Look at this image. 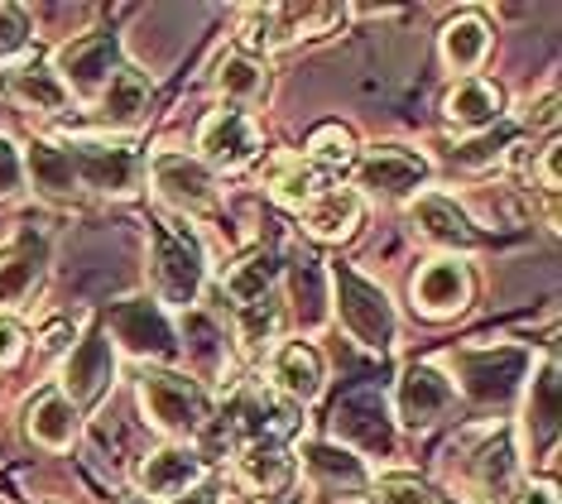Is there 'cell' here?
Wrapping results in <instances>:
<instances>
[{
  "mask_svg": "<svg viewBox=\"0 0 562 504\" xmlns=\"http://www.w3.org/2000/svg\"><path fill=\"white\" fill-rule=\"evenodd\" d=\"M149 275H155V293L169 307H193L202 283H207V250H202L198 231L188 216L159 212L149 222Z\"/></svg>",
  "mask_w": 562,
  "mask_h": 504,
  "instance_id": "cell-1",
  "label": "cell"
},
{
  "mask_svg": "<svg viewBox=\"0 0 562 504\" xmlns=\"http://www.w3.org/2000/svg\"><path fill=\"white\" fill-rule=\"evenodd\" d=\"M327 293H331V307H337L341 327H347L356 341L370 346V351H390L394 336H400V317H394V303L380 283L356 275L351 265H331Z\"/></svg>",
  "mask_w": 562,
  "mask_h": 504,
  "instance_id": "cell-2",
  "label": "cell"
},
{
  "mask_svg": "<svg viewBox=\"0 0 562 504\" xmlns=\"http://www.w3.org/2000/svg\"><path fill=\"white\" fill-rule=\"evenodd\" d=\"M139 404H145L149 423L169 437H193L207 428V418H212L207 384H198L193 374H178V370H145V380H139Z\"/></svg>",
  "mask_w": 562,
  "mask_h": 504,
  "instance_id": "cell-3",
  "label": "cell"
},
{
  "mask_svg": "<svg viewBox=\"0 0 562 504\" xmlns=\"http://www.w3.org/2000/svg\"><path fill=\"white\" fill-rule=\"evenodd\" d=\"M337 24H347V5H265L250 10L246 24H240L236 54L255 58V48H289L299 38H323Z\"/></svg>",
  "mask_w": 562,
  "mask_h": 504,
  "instance_id": "cell-4",
  "label": "cell"
},
{
  "mask_svg": "<svg viewBox=\"0 0 562 504\" xmlns=\"http://www.w3.org/2000/svg\"><path fill=\"white\" fill-rule=\"evenodd\" d=\"M68 149V164L78 173V188H92V192H106V198H131L145 178V159L135 154V145H116V139H72Z\"/></svg>",
  "mask_w": 562,
  "mask_h": 504,
  "instance_id": "cell-5",
  "label": "cell"
},
{
  "mask_svg": "<svg viewBox=\"0 0 562 504\" xmlns=\"http://www.w3.org/2000/svg\"><path fill=\"white\" fill-rule=\"evenodd\" d=\"M428 159L418 149H404V145H375L366 154H356V188H366L370 198L380 202H400V198H414L418 188L428 183Z\"/></svg>",
  "mask_w": 562,
  "mask_h": 504,
  "instance_id": "cell-6",
  "label": "cell"
},
{
  "mask_svg": "<svg viewBox=\"0 0 562 504\" xmlns=\"http://www.w3.org/2000/svg\"><path fill=\"white\" fill-rule=\"evenodd\" d=\"M101 332L116 336L125 351L139 356V360H164V356L178 351V336H173L169 313H164L159 303H149V299H121L106 313V327H101Z\"/></svg>",
  "mask_w": 562,
  "mask_h": 504,
  "instance_id": "cell-7",
  "label": "cell"
},
{
  "mask_svg": "<svg viewBox=\"0 0 562 504\" xmlns=\"http://www.w3.org/2000/svg\"><path fill=\"white\" fill-rule=\"evenodd\" d=\"M524 370H529V351L501 346V351H462L457 356V374H462V390L476 408H501L509 394L519 390Z\"/></svg>",
  "mask_w": 562,
  "mask_h": 504,
  "instance_id": "cell-8",
  "label": "cell"
},
{
  "mask_svg": "<svg viewBox=\"0 0 562 504\" xmlns=\"http://www.w3.org/2000/svg\"><path fill=\"white\" fill-rule=\"evenodd\" d=\"M149 178H155L159 198L173 206V216H193L216 206V178L198 154H155Z\"/></svg>",
  "mask_w": 562,
  "mask_h": 504,
  "instance_id": "cell-9",
  "label": "cell"
},
{
  "mask_svg": "<svg viewBox=\"0 0 562 504\" xmlns=\"http://www.w3.org/2000/svg\"><path fill=\"white\" fill-rule=\"evenodd\" d=\"M121 68V44L116 34H82L72 38V44L58 48V82L68 87V97H101V87L111 82V72Z\"/></svg>",
  "mask_w": 562,
  "mask_h": 504,
  "instance_id": "cell-10",
  "label": "cell"
},
{
  "mask_svg": "<svg viewBox=\"0 0 562 504\" xmlns=\"http://www.w3.org/2000/svg\"><path fill=\"white\" fill-rule=\"evenodd\" d=\"M260 154V131L240 107H216L198 131V159L207 168H246Z\"/></svg>",
  "mask_w": 562,
  "mask_h": 504,
  "instance_id": "cell-11",
  "label": "cell"
},
{
  "mask_svg": "<svg viewBox=\"0 0 562 504\" xmlns=\"http://www.w3.org/2000/svg\"><path fill=\"white\" fill-rule=\"evenodd\" d=\"M116 384V341L106 332H87L68 351V370H63V394L72 399V408L97 404L101 394Z\"/></svg>",
  "mask_w": 562,
  "mask_h": 504,
  "instance_id": "cell-12",
  "label": "cell"
},
{
  "mask_svg": "<svg viewBox=\"0 0 562 504\" xmlns=\"http://www.w3.org/2000/svg\"><path fill=\"white\" fill-rule=\"evenodd\" d=\"M457 404V384L447 380L438 366L418 360L400 374V390H394V408H400V423L408 428H432L438 418H447Z\"/></svg>",
  "mask_w": 562,
  "mask_h": 504,
  "instance_id": "cell-13",
  "label": "cell"
},
{
  "mask_svg": "<svg viewBox=\"0 0 562 504\" xmlns=\"http://www.w3.org/2000/svg\"><path fill=\"white\" fill-rule=\"evenodd\" d=\"M183 336V356L188 366H193V380H222L226 366H232V341H226V327L216 322L212 313H202V307H188L183 317H178V332Z\"/></svg>",
  "mask_w": 562,
  "mask_h": 504,
  "instance_id": "cell-14",
  "label": "cell"
},
{
  "mask_svg": "<svg viewBox=\"0 0 562 504\" xmlns=\"http://www.w3.org/2000/svg\"><path fill=\"white\" fill-rule=\"evenodd\" d=\"M135 481L145 490L139 500H178L193 485H202V457L193 447H159L139 461Z\"/></svg>",
  "mask_w": 562,
  "mask_h": 504,
  "instance_id": "cell-15",
  "label": "cell"
},
{
  "mask_svg": "<svg viewBox=\"0 0 562 504\" xmlns=\"http://www.w3.org/2000/svg\"><path fill=\"white\" fill-rule=\"evenodd\" d=\"M44 269H48V240L34 236V231H24L0 250V313L5 307L24 303L34 289L44 283Z\"/></svg>",
  "mask_w": 562,
  "mask_h": 504,
  "instance_id": "cell-16",
  "label": "cell"
},
{
  "mask_svg": "<svg viewBox=\"0 0 562 504\" xmlns=\"http://www.w3.org/2000/svg\"><path fill=\"white\" fill-rule=\"evenodd\" d=\"M408 216H414V231L428 245H442V250H476L481 245V231L471 226V216L442 192H418Z\"/></svg>",
  "mask_w": 562,
  "mask_h": 504,
  "instance_id": "cell-17",
  "label": "cell"
},
{
  "mask_svg": "<svg viewBox=\"0 0 562 504\" xmlns=\"http://www.w3.org/2000/svg\"><path fill=\"white\" fill-rule=\"evenodd\" d=\"M323 380H327L323 356H317L308 341L274 346V356H270V390L274 394H284L289 404H313V399L323 394Z\"/></svg>",
  "mask_w": 562,
  "mask_h": 504,
  "instance_id": "cell-18",
  "label": "cell"
},
{
  "mask_svg": "<svg viewBox=\"0 0 562 504\" xmlns=\"http://www.w3.org/2000/svg\"><path fill=\"white\" fill-rule=\"evenodd\" d=\"M414 307L424 317H457L471 303V275L457 260H432L414 275Z\"/></svg>",
  "mask_w": 562,
  "mask_h": 504,
  "instance_id": "cell-19",
  "label": "cell"
},
{
  "mask_svg": "<svg viewBox=\"0 0 562 504\" xmlns=\"http://www.w3.org/2000/svg\"><path fill=\"white\" fill-rule=\"evenodd\" d=\"M303 461H308V475L327 490V495H337V500L370 495V471H366V461L356 457L351 447H341V443H308V447H303Z\"/></svg>",
  "mask_w": 562,
  "mask_h": 504,
  "instance_id": "cell-20",
  "label": "cell"
},
{
  "mask_svg": "<svg viewBox=\"0 0 562 504\" xmlns=\"http://www.w3.org/2000/svg\"><path fill=\"white\" fill-rule=\"evenodd\" d=\"M236 475H240V485L255 490V495H274V490H284L289 485V475H293V457H289V447H284V437H246L236 451Z\"/></svg>",
  "mask_w": 562,
  "mask_h": 504,
  "instance_id": "cell-21",
  "label": "cell"
},
{
  "mask_svg": "<svg viewBox=\"0 0 562 504\" xmlns=\"http://www.w3.org/2000/svg\"><path fill=\"white\" fill-rule=\"evenodd\" d=\"M380 413H385V404H380L375 394H356L347 404H337V437H347L366 457H380V461L394 457V428ZM361 451H356V457H361Z\"/></svg>",
  "mask_w": 562,
  "mask_h": 504,
  "instance_id": "cell-22",
  "label": "cell"
},
{
  "mask_svg": "<svg viewBox=\"0 0 562 504\" xmlns=\"http://www.w3.org/2000/svg\"><path fill=\"white\" fill-rule=\"evenodd\" d=\"M361 226V192L356 188H323L303 206V231L313 240H347Z\"/></svg>",
  "mask_w": 562,
  "mask_h": 504,
  "instance_id": "cell-23",
  "label": "cell"
},
{
  "mask_svg": "<svg viewBox=\"0 0 562 504\" xmlns=\"http://www.w3.org/2000/svg\"><path fill=\"white\" fill-rule=\"evenodd\" d=\"M97 101H101L97 115L111 125V131H139V125L149 121V82L135 68L111 72V82L101 87Z\"/></svg>",
  "mask_w": 562,
  "mask_h": 504,
  "instance_id": "cell-24",
  "label": "cell"
},
{
  "mask_svg": "<svg viewBox=\"0 0 562 504\" xmlns=\"http://www.w3.org/2000/svg\"><path fill=\"white\" fill-rule=\"evenodd\" d=\"M442 115L467 135H481L501 121V92L485 77H462L452 92L442 97Z\"/></svg>",
  "mask_w": 562,
  "mask_h": 504,
  "instance_id": "cell-25",
  "label": "cell"
},
{
  "mask_svg": "<svg viewBox=\"0 0 562 504\" xmlns=\"http://www.w3.org/2000/svg\"><path fill=\"white\" fill-rule=\"evenodd\" d=\"M24 428H30V437H34L40 447L63 451V447L78 443L82 418H78V408H72V399L63 394V390H44V394L30 404V413H24Z\"/></svg>",
  "mask_w": 562,
  "mask_h": 504,
  "instance_id": "cell-26",
  "label": "cell"
},
{
  "mask_svg": "<svg viewBox=\"0 0 562 504\" xmlns=\"http://www.w3.org/2000/svg\"><path fill=\"white\" fill-rule=\"evenodd\" d=\"M471 475H476V485L485 495H509V490L519 485V447H515V433L501 428L491 433L485 443L476 447V457H471Z\"/></svg>",
  "mask_w": 562,
  "mask_h": 504,
  "instance_id": "cell-27",
  "label": "cell"
},
{
  "mask_svg": "<svg viewBox=\"0 0 562 504\" xmlns=\"http://www.w3.org/2000/svg\"><path fill=\"white\" fill-rule=\"evenodd\" d=\"M24 173L34 178V188L44 192L48 202H72L78 198V173L68 164V149L63 145H48V139H34L30 154H24Z\"/></svg>",
  "mask_w": 562,
  "mask_h": 504,
  "instance_id": "cell-28",
  "label": "cell"
},
{
  "mask_svg": "<svg viewBox=\"0 0 562 504\" xmlns=\"http://www.w3.org/2000/svg\"><path fill=\"white\" fill-rule=\"evenodd\" d=\"M289 299H293V317H299V327H308V332L323 327L327 303H331L323 260H308V255H303V260L289 265Z\"/></svg>",
  "mask_w": 562,
  "mask_h": 504,
  "instance_id": "cell-29",
  "label": "cell"
},
{
  "mask_svg": "<svg viewBox=\"0 0 562 504\" xmlns=\"http://www.w3.org/2000/svg\"><path fill=\"white\" fill-rule=\"evenodd\" d=\"M485 54H491V24L481 15H457L452 24L442 30V63L452 72H476Z\"/></svg>",
  "mask_w": 562,
  "mask_h": 504,
  "instance_id": "cell-30",
  "label": "cell"
},
{
  "mask_svg": "<svg viewBox=\"0 0 562 504\" xmlns=\"http://www.w3.org/2000/svg\"><path fill=\"white\" fill-rule=\"evenodd\" d=\"M216 92L226 97V107H255V101H265V92H270V72L250 54H226L216 63Z\"/></svg>",
  "mask_w": 562,
  "mask_h": 504,
  "instance_id": "cell-31",
  "label": "cell"
},
{
  "mask_svg": "<svg viewBox=\"0 0 562 504\" xmlns=\"http://www.w3.org/2000/svg\"><path fill=\"white\" fill-rule=\"evenodd\" d=\"M323 188H331V183H327V173H323V168H313L308 159H279V164H274V173H270L274 202L293 206V212H303V206H308Z\"/></svg>",
  "mask_w": 562,
  "mask_h": 504,
  "instance_id": "cell-32",
  "label": "cell"
},
{
  "mask_svg": "<svg viewBox=\"0 0 562 504\" xmlns=\"http://www.w3.org/2000/svg\"><path fill=\"white\" fill-rule=\"evenodd\" d=\"M10 92H15V101H24V107H34V111H63L72 101L68 87L58 82V72L44 68V63L20 68L15 77H10Z\"/></svg>",
  "mask_w": 562,
  "mask_h": 504,
  "instance_id": "cell-33",
  "label": "cell"
},
{
  "mask_svg": "<svg viewBox=\"0 0 562 504\" xmlns=\"http://www.w3.org/2000/svg\"><path fill=\"white\" fill-rule=\"evenodd\" d=\"M303 159H308L313 168H323V173H341V168L356 164V135L337 121L317 125V131L308 135V154H303Z\"/></svg>",
  "mask_w": 562,
  "mask_h": 504,
  "instance_id": "cell-34",
  "label": "cell"
},
{
  "mask_svg": "<svg viewBox=\"0 0 562 504\" xmlns=\"http://www.w3.org/2000/svg\"><path fill=\"white\" fill-rule=\"evenodd\" d=\"M226 293H232V299H236V307L270 299V293H274V269H270V255L250 250L246 260H236L232 269H226Z\"/></svg>",
  "mask_w": 562,
  "mask_h": 504,
  "instance_id": "cell-35",
  "label": "cell"
},
{
  "mask_svg": "<svg viewBox=\"0 0 562 504\" xmlns=\"http://www.w3.org/2000/svg\"><path fill=\"white\" fill-rule=\"evenodd\" d=\"M279 327H284V313H279L274 293H270V299H260V303L240 307V336H246L250 351H265V346H274L279 341Z\"/></svg>",
  "mask_w": 562,
  "mask_h": 504,
  "instance_id": "cell-36",
  "label": "cell"
},
{
  "mask_svg": "<svg viewBox=\"0 0 562 504\" xmlns=\"http://www.w3.org/2000/svg\"><path fill=\"white\" fill-rule=\"evenodd\" d=\"M370 500L375 504H438V495L418 475H380V481H370Z\"/></svg>",
  "mask_w": 562,
  "mask_h": 504,
  "instance_id": "cell-37",
  "label": "cell"
},
{
  "mask_svg": "<svg viewBox=\"0 0 562 504\" xmlns=\"http://www.w3.org/2000/svg\"><path fill=\"white\" fill-rule=\"evenodd\" d=\"M509 149V131H481V135H471L462 149H457V164H467V168H485V164H495L501 154Z\"/></svg>",
  "mask_w": 562,
  "mask_h": 504,
  "instance_id": "cell-38",
  "label": "cell"
},
{
  "mask_svg": "<svg viewBox=\"0 0 562 504\" xmlns=\"http://www.w3.org/2000/svg\"><path fill=\"white\" fill-rule=\"evenodd\" d=\"M30 44V20L15 5H0V58H15Z\"/></svg>",
  "mask_w": 562,
  "mask_h": 504,
  "instance_id": "cell-39",
  "label": "cell"
},
{
  "mask_svg": "<svg viewBox=\"0 0 562 504\" xmlns=\"http://www.w3.org/2000/svg\"><path fill=\"white\" fill-rule=\"evenodd\" d=\"M20 188H24V159H20V149L0 135V202L15 198Z\"/></svg>",
  "mask_w": 562,
  "mask_h": 504,
  "instance_id": "cell-40",
  "label": "cell"
},
{
  "mask_svg": "<svg viewBox=\"0 0 562 504\" xmlns=\"http://www.w3.org/2000/svg\"><path fill=\"white\" fill-rule=\"evenodd\" d=\"M524 125H529V131H553L558 125V87H548L539 101L524 107Z\"/></svg>",
  "mask_w": 562,
  "mask_h": 504,
  "instance_id": "cell-41",
  "label": "cell"
},
{
  "mask_svg": "<svg viewBox=\"0 0 562 504\" xmlns=\"http://www.w3.org/2000/svg\"><path fill=\"white\" fill-rule=\"evenodd\" d=\"M20 356H24V332H20V322L0 317V370H10Z\"/></svg>",
  "mask_w": 562,
  "mask_h": 504,
  "instance_id": "cell-42",
  "label": "cell"
},
{
  "mask_svg": "<svg viewBox=\"0 0 562 504\" xmlns=\"http://www.w3.org/2000/svg\"><path fill=\"white\" fill-rule=\"evenodd\" d=\"M505 504H558L553 485H533V481H519L515 490L505 495Z\"/></svg>",
  "mask_w": 562,
  "mask_h": 504,
  "instance_id": "cell-43",
  "label": "cell"
},
{
  "mask_svg": "<svg viewBox=\"0 0 562 504\" xmlns=\"http://www.w3.org/2000/svg\"><path fill=\"white\" fill-rule=\"evenodd\" d=\"M78 346V332L68 327V322H54V327L44 332V356H63V351H72Z\"/></svg>",
  "mask_w": 562,
  "mask_h": 504,
  "instance_id": "cell-44",
  "label": "cell"
},
{
  "mask_svg": "<svg viewBox=\"0 0 562 504\" xmlns=\"http://www.w3.org/2000/svg\"><path fill=\"white\" fill-rule=\"evenodd\" d=\"M558 164H562L558 145H548V149L539 154V183H543V192H548V198H553V192H558Z\"/></svg>",
  "mask_w": 562,
  "mask_h": 504,
  "instance_id": "cell-45",
  "label": "cell"
},
{
  "mask_svg": "<svg viewBox=\"0 0 562 504\" xmlns=\"http://www.w3.org/2000/svg\"><path fill=\"white\" fill-rule=\"evenodd\" d=\"M169 504H216V485H193L188 495H178Z\"/></svg>",
  "mask_w": 562,
  "mask_h": 504,
  "instance_id": "cell-46",
  "label": "cell"
},
{
  "mask_svg": "<svg viewBox=\"0 0 562 504\" xmlns=\"http://www.w3.org/2000/svg\"><path fill=\"white\" fill-rule=\"evenodd\" d=\"M438 504H467V500H457V495H438Z\"/></svg>",
  "mask_w": 562,
  "mask_h": 504,
  "instance_id": "cell-47",
  "label": "cell"
},
{
  "mask_svg": "<svg viewBox=\"0 0 562 504\" xmlns=\"http://www.w3.org/2000/svg\"><path fill=\"white\" fill-rule=\"evenodd\" d=\"M121 504H149V500H121Z\"/></svg>",
  "mask_w": 562,
  "mask_h": 504,
  "instance_id": "cell-48",
  "label": "cell"
}]
</instances>
